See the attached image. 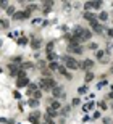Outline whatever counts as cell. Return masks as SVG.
Wrapping results in <instances>:
<instances>
[{
    "instance_id": "cell-1",
    "label": "cell",
    "mask_w": 113,
    "mask_h": 124,
    "mask_svg": "<svg viewBox=\"0 0 113 124\" xmlns=\"http://www.w3.org/2000/svg\"><path fill=\"white\" fill-rule=\"evenodd\" d=\"M61 61L65 63L66 66V69H73V71H78L81 68V63L79 61H76L73 56H61Z\"/></svg>"
},
{
    "instance_id": "cell-2",
    "label": "cell",
    "mask_w": 113,
    "mask_h": 124,
    "mask_svg": "<svg viewBox=\"0 0 113 124\" xmlns=\"http://www.w3.org/2000/svg\"><path fill=\"white\" fill-rule=\"evenodd\" d=\"M13 18H15L16 21H24V19H27V18H31V13L29 11H16L15 15H13Z\"/></svg>"
},
{
    "instance_id": "cell-3",
    "label": "cell",
    "mask_w": 113,
    "mask_h": 124,
    "mask_svg": "<svg viewBox=\"0 0 113 124\" xmlns=\"http://www.w3.org/2000/svg\"><path fill=\"white\" fill-rule=\"evenodd\" d=\"M40 116H42V114H40V111H37V110H36V111H32V113L27 116V119H29V123H31V124H39Z\"/></svg>"
},
{
    "instance_id": "cell-4",
    "label": "cell",
    "mask_w": 113,
    "mask_h": 124,
    "mask_svg": "<svg viewBox=\"0 0 113 124\" xmlns=\"http://www.w3.org/2000/svg\"><path fill=\"white\" fill-rule=\"evenodd\" d=\"M81 68H82V71H89V69H92L94 68V60H91V58H86L82 63H81Z\"/></svg>"
},
{
    "instance_id": "cell-5",
    "label": "cell",
    "mask_w": 113,
    "mask_h": 124,
    "mask_svg": "<svg viewBox=\"0 0 113 124\" xmlns=\"http://www.w3.org/2000/svg\"><path fill=\"white\" fill-rule=\"evenodd\" d=\"M29 86V77H21V79H16V87L21 89V87H27Z\"/></svg>"
},
{
    "instance_id": "cell-6",
    "label": "cell",
    "mask_w": 113,
    "mask_h": 124,
    "mask_svg": "<svg viewBox=\"0 0 113 124\" xmlns=\"http://www.w3.org/2000/svg\"><path fill=\"white\" fill-rule=\"evenodd\" d=\"M42 47V40L40 39H34V40H31V49L32 50H39Z\"/></svg>"
},
{
    "instance_id": "cell-7",
    "label": "cell",
    "mask_w": 113,
    "mask_h": 124,
    "mask_svg": "<svg viewBox=\"0 0 113 124\" xmlns=\"http://www.w3.org/2000/svg\"><path fill=\"white\" fill-rule=\"evenodd\" d=\"M82 50H84V49H82L81 45H79V47H68V52H70V53H76V55H81V53H82Z\"/></svg>"
},
{
    "instance_id": "cell-8",
    "label": "cell",
    "mask_w": 113,
    "mask_h": 124,
    "mask_svg": "<svg viewBox=\"0 0 113 124\" xmlns=\"http://www.w3.org/2000/svg\"><path fill=\"white\" fill-rule=\"evenodd\" d=\"M91 37H92V31L84 29V32H82V36H81V42H82V40H89Z\"/></svg>"
},
{
    "instance_id": "cell-9",
    "label": "cell",
    "mask_w": 113,
    "mask_h": 124,
    "mask_svg": "<svg viewBox=\"0 0 113 124\" xmlns=\"http://www.w3.org/2000/svg\"><path fill=\"white\" fill-rule=\"evenodd\" d=\"M82 16H84V19H87L89 23H91L92 19H95V15L91 13V11H84V13H82Z\"/></svg>"
},
{
    "instance_id": "cell-10",
    "label": "cell",
    "mask_w": 113,
    "mask_h": 124,
    "mask_svg": "<svg viewBox=\"0 0 113 124\" xmlns=\"http://www.w3.org/2000/svg\"><path fill=\"white\" fill-rule=\"evenodd\" d=\"M57 114H58V111H55L53 108H50V106L47 108V116H48V118L53 119V118H57Z\"/></svg>"
},
{
    "instance_id": "cell-11",
    "label": "cell",
    "mask_w": 113,
    "mask_h": 124,
    "mask_svg": "<svg viewBox=\"0 0 113 124\" xmlns=\"http://www.w3.org/2000/svg\"><path fill=\"white\" fill-rule=\"evenodd\" d=\"M58 63H57V61H50V63H48V69L52 71V73H53V71H58Z\"/></svg>"
},
{
    "instance_id": "cell-12",
    "label": "cell",
    "mask_w": 113,
    "mask_h": 124,
    "mask_svg": "<svg viewBox=\"0 0 113 124\" xmlns=\"http://www.w3.org/2000/svg\"><path fill=\"white\" fill-rule=\"evenodd\" d=\"M50 108H53L55 111H60V108H61V103H60L58 100H55V102L50 103Z\"/></svg>"
},
{
    "instance_id": "cell-13",
    "label": "cell",
    "mask_w": 113,
    "mask_h": 124,
    "mask_svg": "<svg viewBox=\"0 0 113 124\" xmlns=\"http://www.w3.org/2000/svg\"><path fill=\"white\" fill-rule=\"evenodd\" d=\"M27 105H29V106H32V108H37L39 106V100H36V98H29V102H27Z\"/></svg>"
},
{
    "instance_id": "cell-14",
    "label": "cell",
    "mask_w": 113,
    "mask_h": 124,
    "mask_svg": "<svg viewBox=\"0 0 113 124\" xmlns=\"http://www.w3.org/2000/svg\"><path fill=\"white\" fill-rule=\"evenodd\" d=\"M7 13H8L10 16H13V15L16 13V6H15V5H8V8H7Z\"/></svg>"
},
{
    "instance_id": "cell-15",
    "label": "cell",
    "mask_w": 113,
    "mask_h": 124,
    "mask_svg": "<svg viewBox=\"0 0 113 124\" xmlns=\"http://www.w3.org/2000/svg\"><path fill=\"white\" fill-rule=\"evenodd\" d=\"M57 58H58V55L55 53V52H50V53H47V60H48V61H55Z\"/></svg>"
},
{
    "instance_id": "cell-16",
    "label": "cell",
    "mask_w": 113,
    "mask_h": 124,
    "mask_svg": "<svg viewBox=\"0 0 113 124\" xmlns=\"http://www.w3.org/2000/svg\"><path fill=\"white\" fill-rule=\"evenodd\" d=\"M89 10H94V2H86L84 3V11H89Z\"/></svg>"
},
{
    "instance_id": "cell-17",
    "label": "cell",
    "mask_w": 113,
    "mask_h": 124,
    "mask_svg": "<svg viewBox=\"0 0 113 124\" xmlns=\"http://www.w3.org/2000/svg\"><path fill=\"white\" fill-rule=\"evenodd\" d=\"M99 19H100V21H107V19H108V13H107V11H100Z\"/></svg>"
},
{
    "instance_id": "cell-18",
    "label": "cell",
    "mask_w": 113,
    "mask_h": 124,
    "mask_svg": "<svg viewBox=\"0 0 113 124\" xmlns=\"http://www.w3.org/2000/svg\"><path fill=\"white\" fill-rule=\"evenodd\" d=\"M42 76H44V77H52V71L48 69V68H44V69H42Z\"/></svg>"
},
{
    "instance_id": "cell-19",
    "label": "cell",
    "mask_w": 113,
    "mask_h": 124,
    "mask_svg": "<svg viewBox=\"0 0 113 124\" xmlns=\"http://www.w3.org/2000/svg\"><path fill=\"white\" fill-rule=\"evenodd\" d=\"M53 42H48L47 45H45V50H47V53H50V52H53Z\"/></svg>"
},
{
    "instance_id": "cell-20",
    "label": "cell",
    "mask_w": 113,
    "mask_h": 124,
    "mask_svg": "<svg viewBox=\"0 0 113 124\" xmlns=\"http://www.w3.org/2000/svg\"><path fill=\"white\" fill-rule=\"evenodd\" d=\"M94 77H95V76H94V73H87L86 77H84V81H86V82H91L92 79H94Z\"/></svg>"
},
{
    "instance_id": "cell-21",
    "label": "cell",
    "mask_w": 113,
    "mask_h": 124,
    "mask_svg": "<svg viewBox=\"0 0 113 124\" xmlns=\"http://www.w3.org/2000/svg\"><path fill=\"white\" fill-rule=\"evenodd\" d=\"M103 5V2H100V0H97V2H94V10H100Z\"/></svg>"
},
{
    "instance_id": "cell-22",
    "label": "cell",
    "mask_w": 113,
    "mask_h": 124,
    "mask_svg": "<svg viewBox=\"0 0 113 124\" xmlns=\"http://www.w3.org/2000/svg\"><path fill=\"white\" fill-rule=\"evenodd\" d=\"M58 73L65 76L66 73H68V71H66V66H65V65H60V66H58Z\"/></svg>"
},
{
    "instance_id": "cell-23",
    "label": "cell",
    "mask_w": 113,
    "mask_h": 124,
    "mask_svg": "<svg viewBox=\"0 0 113 124\" xmlns=\"http://www.w3.org/2000/svg\"><path fill=\"white\" fill-rule=\"evenodd\" d=\"M32 98H36V100H39V98H42V92H40V90H36L34 93H32Z\"/></svg>"
},
{
    "instance_id": "cell-24",
    "label": "cell",
    "mask_w": 113,
    "mask_h": 124,
    "mask_svg": "<svg viewBox=\"0 0 113 124\" xmlns=\"http://www.w3.org/2000/svg\"><path fill=\"white\" fill-rule=\"evenodd\" d=\"M95 56H97L99 60H103V56H105V52H103V50H97Z\"/></svg>"
},
{
    "instance_id": "cell-25",
    "label": "cell",
    "mask_w": 113,
    "mask_h": 124,
    "mask_svg": "<svg viewBox=\"0 0 113 124\" xmlns=\"http://www.w3.org/2000/svg\"><path fill=\"white\" fill-rule=\"evenodd\" d=\"M16 43H18V45H26V43H27V39L26 37H21V39H18V42H16Z\"/></svg>"
},
{
    "instance_id": "cell-26",
    "label": "cell",
    "mask_w": 113,
    "mask_h": 124,
    "mask_svg": "<svg viewBox=\"0 0 113 124\" xmlns=\"http://www.w3.org/2000/svg\"><path fill=\"white\" fill-rule=\"evenodd\" d=\"M23 61V58H21V55H18V56H15V58H13V63H15V65H20V63H21Z\"/></svg>"
},
{
    "instance_id": "cell-27",
    "label": "cell",
    "mask_w": 113,
    "mask_h": 124,
    "mask_svg": "<svg viewBox=\"0 0 113 124\" xmlns=\"http://www.w3.org/2000/svg\"><path fill=\"white\" fill-rule=\"evenodd\" d=\"M13 98H16V100H21V93H20V90H13Z\"/></svg>"
},
{
    "instance_id": "cell-28",
    "label": "cell",
    "mask_w": 113,
    "mask_h": 124,
    "mask_svg": "<svg viewBox=\"0 0 113 124\" xmlns=\"http://www.w3.org/2000/svg\"><path fill=\"white\" fill-rule=\"evenodd\" d=\"M27 68H31V69H32V68H34V65H32V63H29V61H27V63H23V68H21V69H27Z\"/></svg>"
},
{
    "instance_id": "cell-29",
    "label": "cell",
    "mask_w": 113,
    "mask_h": 124,
    "mask_svg": "<svg viewBox=\"0 0 113 124\" xmlns=\"http://www.w3.org/2000/svg\"><path fill=\"white\" fill-rule=\"evenodd\" d=\"M61 108H63V110H61V114H63V116H65V114H68V111H70V105H66V106H61Z\"/></svg>"
},
{
    "instance_id": "cell-30",
    "label": "cell",
    "mask_w": 113,
    "mask_h": 124,
    "mask_svg": "<svg viewBox=\"0 0 113 124\" xmlns=\"http://www.w3.org/2000/svg\"><path fill=\"white\" fill-rule=\"evenodd\" d=\"M79 103H81V98H78V97H76V98H73V102H71V105H73V106H78Z\"/></svg>"
},
{
    "instance_id": "cell-31",
    "label": "cell",
    "mask_w": 113,
    "mask_h": 124,
    "mask_svg": "<svg viewBox=\"0 0 113 124\" xmlns=\"http://www.w3.org/2000/svg\"><path fill=\"white\" fill-rule=\"evenodd\" d=\"M87 92V87L86 86H81L79 89H78V93H86Z\"/></svg>"
},
{
    "instance_id": "cell-32",
    "label": "cell",
    "mask_w": 113,
    "mask_h": 124,
    "mask_svg": "<svg viewBox=\"0 0 113 124\" xmlns=\"http://www.w3.org/2000/svg\"><path fill=\"white\" fill-rule=\"evenodd\" d=\"M0 24H2V26L5 27V29H7L8 26H10V23H8V19H2V21H0Z\"/></svg>"
},
{
    "instance_id": "cell-33",
    "label": "cell",
    "mask_w": 113,
    "mask_h": 124,
    "mask_svg": "<svg viewBox=\"0 0 113 124\" xmlns=\"http://www.w3.org/2000/svg\"><path fill=\"white\" fill-rule=\"evenodd\" d=\"M99 106L102 108V110H108V105H107V102H100V103H99Z\"/></svg>"
},
{
    "instance_id": "cell-34",
    "label": "cell",
    "mask_w": 113,
    "mask_h": 124,
    "mask_svg": "<svg viewBox=\"0 0 113 124\" xmlns=\"http://www.w3.org/2000/svg\"><path fill=\"white\" fill-rule=\"evenodd\" d=\"M92 106H94V103H87V105H84V108H82V110H84V111H89Z\"/></svg>"
},
{
    "instance_id": "cell-35",
    "label": "cell",
    "mask_w": 113,
    "mask_h": 124,
    "mask_svg": "<svg viewBox=\"0 0 113 124\" xmlns=\"http://www.w3.org/2000/svg\"><path fill=\"white\" fill-rule=\"evenodd\" d=\"M89 49H91V50H99V43H94V42H92L91 45H89Z\"/></svg>"
},
{
    "instance_id": "cell-36",
    "label": "cell",
    "mask_w": 113,
    "mask_h": 124,
    "mask_svg": "<svg viewBox=\"0 0 113 124\" xmlns=\"http://www.w3.org/2000/svg\"><path fill=\"white\" fill-rule=\"evenodd\" d=\"M0 6L2 8H8V2H0Z\"/></svg>"
},
{
    "instance_id": "cell-37",
    "label": "cell",
    "mask_w": 113,
    "mask_h": 124,
    "mask_svg": "<svg viewBox=\"0 0 113 124\" xmlns=\"http://www.w3.org/2000/svg\"><path fill=\"white\" fill-rule=\"evenodd\" d=\"M107 34L110 36V37H113V27H110V29H107Z\"/></svg>"
},
{
    "instance_id": "cell-38",
    "label": "cell",
    "mask_w": 113,
    "mask_h": 124,
    "mask_svg": "<svg viewBox=\"0 0 113 124\" xmlns=\"http://www.w3.org/2000/svg\"><path fill=\"white\" fill-rule=\"evenodd\" d=\"M0 123L2 124H8V119L7 118H0Z\"/></svg>"
},
{
    "instance_id": "cell-39",
    "label": "cell",
    "mask_w": 113,
    "mask_h": 124,
    "mask_svg": "<svg viewBox=\"0 0 113 124\" xmlns=\"http://www.w3.org/2000/svg\"><path fill=\"white\" fill-rule=\"evenodd\" d=\"M97 118H100V113H99V111H95V113H94V119H97Z\"/></svg>"
},
{
    "instance_id": "cell-40",
    "label": "cell",
    "mask_w": 113,
    "mask_h": 124,
    "mask_svg": "<svg viewBox=\"0 0 113 124\" xmlns=\"http://www.w3.org/2000/svg\"><path fill=\"white\" fill-rule=\"evenodd\" d=\"M58 124H66V119H65V118H61V119L58 121Z\"/></svg>"
},
{
    "instance_id": "cell-41",
    "label": "cell",
    "mask_w": 113,
    "mask_h": 124,
    "mask_svg": "<svg viewBox=\"0 0 113 124\" xmlns=\"http://www.w3.org/2000/svg\"><path fill=\"white\" fill-rule=\"evenodd\" d=\"M108 98H112V100H113V90L110 92V93H108Z\"/></svg>"
},
{
    "instance_id": "cell-42",
    "label": "cell",
    "mask_w": 113,
    "mask_h": 124,
    "mask_svg": "<svg viewBox=\"0 0 113 124\" xmlns=\"http://www.w3.org/2000/svg\"><path fill=\"white\" fill-rule=\"evenodd\" d=\"M110 73H112V74H113V68H112V69H110Z\"/></svg>"
},
{
    "instance_id": "cell-43",
    "label": "cell",
    "mask_w": 113,
    "mask_h": 124,
    "mask_svg": "<svg viewBox=\"0 0 113 124\" xmlns=\"http://www.w3.org/2000/svg\"><path fill=\"white\" fill-rule=\"evenodd\" d=\"M0 47H2V40H0Z\"/></svg>"
},
{
    "instance_id": "cell-44",
    "label": "cell",
    "mask_w": 113,
    "mask_h": 124,
    "mask_svg": "<svg viewBox=\"0 0 113 124\" xmlns=\"http://www.w3.org/2000/svg\"><path fill=\"white\" fill-rule=\"evenodd\" d=\"M0 73H2V68H0Z\"/></svg>"
}]
</instances>
